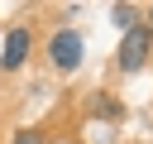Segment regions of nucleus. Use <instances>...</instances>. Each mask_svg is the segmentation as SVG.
I'll return each instance as SVG.
<instances>
[{"mask_svg":"<svg viewBox=\"0 0 153 144\" xmlns=\"http://www.w3.org/2000/svg\"><path fill=\"white\" fill-rule=\"evenodd\" d=\"M48 58H53L57 72H76L81 58H86V38H81L76 29H57V34L48 38Z\"/></svg>","mask_w":153,"mask_h":144,"instance_id":"nucleus-1","label":"nucleus"},{"mask_svg":"<svg viewBox=\"0 0 153 144\" xmlns=\"http://www.w3.org/2000/svg\"><path fill=\"white\" fill-rule=\"evenodd\" d=\"M148 48H153V34L134 24V29L124 34V43H120V72H139V67L148 62Z\"/></svg>","mask_w":153,"mask_h":144,"instance_id":"nucleus-2","label":"nucleus"},{"mask_svg":"<svg viewBox=\"0 0 153 144\" xmlns=\"http://www.w3.org/2000/svg\"><path fill=\"white\" fill-rule=\"evenodd\" d=\"M29 48H33V34H29L24 24H14V29L5 34V48H0V67H5V72H14V67H24V58H29Z\"/></svg>","mask_w":153,"mask_h":144,"instance_id":"nucleus-3","label":"nucleus"},{"mask_svg":"<svg viewBox=\"0 0 153 144\" xmlns=\"http://www.w3.org/2000/svg\"><path fill=\"white\" fill-rule=\"evenodd\" d=\"M110 19H115V29H124V34H129V29L139 24V10H134V5H115V10H110Z\"/></svg>","mask_w":153,"mask_h":144,"instance_id":"nucleus-4","label":"nucleus"},{"mask_svg":"<svg viewBox=\"0 0 153 144\" xmlns=\"http://www.w3.org/2000/svg\"><path fill=\"white\" fill-rule=\"evenodd\" d=\"M96 115H100V120H120V115H124V106L105 96V101H96Z\"/></svg>","mask_w":153,"mask_h":144,"instance_id":"nucleus-5","label":"nucleus"},{"mask_svg":"<svg viewBox=\"0 0 153 144\" xmlns=\"http://www.w3.org/2000/svg\"><path fill=\"white\" fill-rule=\"evenodd\" d=\"M14 144H48V139H43L38 130H19V134H14Z\"/></svg>","mask_w":153,"mask_h":144,"instance_id":"nucleus-6","label":"nucleus"},{"mask_svg":"<svg viewBox=\"0 0 153 144\" xmlns=\"http://www.w3.org/2000/svg\"><path fill=\"white\" fill-rule=\"evenodd\" d=\"M148 34H153V5H148Z\"/></svg>","mask_w":153,"mask_h":144,"instance_id":"nucleus-7","label":"nucleus"}]
</instances>
